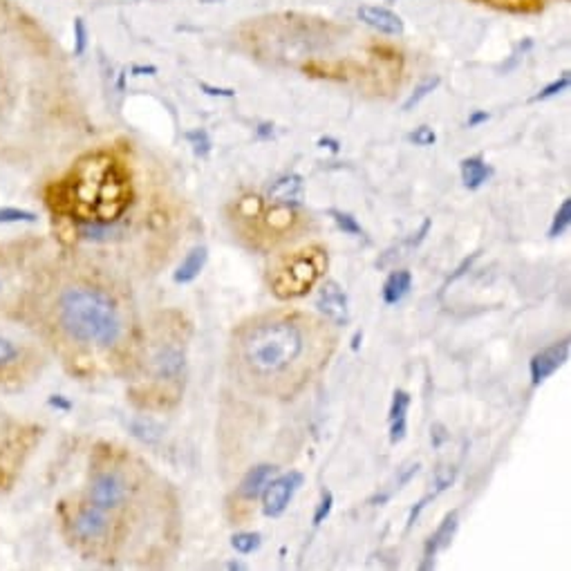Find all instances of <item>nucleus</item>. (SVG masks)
I'll return each mask as SVG.
<instances>
[{
  "label": "nucleus",
  "instance_id": "nucleus-1",
  "mask_svg": "<svg viewBox=\"0 0 571 571\" xmlns=\"http://www.w3.org/2000/svg\"><path fill=\"white\" fill-rule=\"evenodd\" d=\"M305 336L291 320L276 318L255 325L243 338V359L260 377H272L290 368L303 355Z\"/></svg>",
  "mask_w": 571,
  "mask_h": 571
},
{
  "label": "nucleus",
  "instance_id": "nucleus-2",
  "mask_svg": "<svg viewBox=\"0 0 571 571\" xmlns=\"http://www.w3.org/2000/svg\"><path fill=\"white\" fill-rule=\"evenodd\" d=\"M325 267H327V255L318 247H309L305 249V252L291 255V258L273 273V294L282 300L300 299V296H305L314 285H317V281L320 278V273L325 272Z\"/></svg>",
  "mask_w": 571,
  "mask_h": 571
},
{
  "label": "nucleus",
  "instance_id": "nucleus-3",
  "mask_svg": "<svg viewBox=\"0 0 571 571\" xmlns=\"http://www.w3.org/2000/svg\"><path fill=\"white\" fill-rule=\"evenodd\" d=\"M34 442V428L21 424L18 417L0 410V491L14 484Z\"/></svg>",
  "mask_w": 571,
  "mask_h": 571
},
{
  "label": "nucleus",
  "instance_id": "nucleus-4",
  "mask_svg": "<svg viewBox=\"0 0 571 571\" xmlns=\"http://www.w3.org/2000/svg\"><path fill=\"white\" fill-rule=\"evenodd\" d=\"M30 269V252L21 240H0V320L12 323L14 303Z\"/></svg>",
  "mask_w": 571,
  "mask_h": 571
},
{
  "label": "nucleus",
  "instance_id": "nucleus-5",
  "mask_svg": "<svg viewBox=\"0 0 571 571\" xmlns=\"http://www.w3.org/2000/svg\"><path fill=\"white\" fill-rule=\"evenodd\" d=\"M12 325H0V390L7 392L23 388L34 361L30 359V347L21 343V329L18 334L9 332Z\"/></svg>",
  "mask_w": 571,
  "mask_h": 571
},
{
  "label": "nucleus",
  "instance_id": "nucleus-6",
  "mask_svg": "<svg viewBox=\"0 0 571 571\" xmlns=\"http://www.w3.org/2000/svg\"><path fill=\"white\" fill-rule=\"evenodd\" d=\"M128 498L130 486L122 471H117V468H95L81 502L92 504L101 513L108 515L122 509L128 502Z\"/></svg>",
  "mask_w": 571,
  "mask_h": 571
},
{
  "label": "nucleus",
  "instance_id": "nucleus-7",
  "mask_svg": "<svg viewBox=\"0 0 571 571\" xmlns=\"http://www.w3.org/2000/svg\"><path fill=\"white\" fill-rule=\"evenodd\" d=\"M305 477L303 473L290 471L285 475H278L276 480H269V484L262 491V513L267 518H278V515L285 513V509L290 507L291 498L296 495V491L303 486Z\"/></svg>",
  "mask_w": 571,
  "mask_h": 571
},
{
  "label": "nucleus",
  "instance_id": "nucleus-8",
  "mask_svg": "<svg viewBox=\"0 0 571 571\" xmlns=\"http://www.w3.org/2000/svg\"><path fill=\"white\" fill-rule=\"evenodd\" d=\"M569 359V338L554 343V345L545 347L538 355H533L531 364H529V373H531V383L540 385L554 373H558Z\"/></svg>",
  "mask_w": 571,
  "mask_h": 571
},
{
  "label": "nucleus",
  "instance_id": "nucleus-9",
  "mask_svg": "<svg viewBox=\"0 0 571 571\" xmlns=\"http://www.w3.org/2000/svg\"><path fill=\"white\" fill-rule=\"evenodd\" d=\"M317 309L325 318L332 320L334 325H347L350 323V303H347V294L336 281H325L320 287Z\"/></svg>",
  "mask_w": 571,
  "mask_h": 571
},
{
  "label": "nucleus",
  "instance_id": "nucleus-10",
  "mask_svg": "<svg viewBox=\"0 0 571 571\" xmlns=\"http://www.w3.org/2000/svg\"><path fill=\"white\" fill-rule=\"evenodd\" d=\"M269 202L276 208H299L305 199V180L299 173L281 175L276 182L269 187Z\"/></svg>",
  "mask_w": 571,
  "mask_h": 571
},
{
  "label": "nucleus",
  "instance_id": "nucleus-11",
  "mask_svg": "<svg viewBox=\"0 0 571 571\" xmlns=\"http://www.w3.org/2000/svg\"><path fill=\"white\" fill-rule=\"evenodd\" d=\"M457 527H459V511H450V513H446L442 522H439V527L435 529L433 536L426 540L424 560H421V565H419L421 571L435 569V556H437V551L446 549V547L453 542L455 533H457Z\"/></svg>",
  "mask_w": 571,
  "mask_h": 571
},
{
  "label": "nucleus",
  "instance_id": "nucleus-12",
  "mask_svg": "<svg viewBox=\"0 0 571 571\" xmlns=\"http://www.w3.org/2000/svg\"><path fill=\"white\" fill-rule=\"evenodd\" d=\"M356 14H359V18L365 23V25L377 30L379 34H388V36L403 34L401 16L394 14L392 9L377 7V5H365V7H359V12Z\"/></svg>",
  "mask_w": 571,
  "mask_h": 571
},
{
  "label": "nucleus",
  "instance_id": "nucleus-13",
  "mask_svg": "<svg viewBox=\"0 0 571 571\" xmlns=\"http://www.w3.org/2000/svg\"><path fill=\"white\" fill-rule=\"evenodd\" d=\"M273 475H276V466H273V464H258V466H253L252 471L244 475V480L240 482L238 495L243 500L260 498L264 486L269 484V480H272Z\"/></svg>",
  "mask_w": 571,
  "mask_h": 571
},
{
  "label": "nucleus",
  "instance_id": "nucleus-14",
  "mask_svg": "<svg viewBox=\"0 0 571 571\" xmlns=\"http://www.w3.org/2000/svg\"><path fill=\"white\" fill-rule=\"evenodd\" d=\"M459 173H462V182L468 190H477L489 182V178L493 175V169L482 160L480 155H473L462 160L459 164Z\"/></svg>",
  "mask_w": 571,
  "mask_h": 571
},
{
  "label": "nucleus",
  "instance_id": "nucleus-15",
  "mask_svg": "<svg viewBox=\"0 0 571 571\" xmlns=\"http://www.w3.org/2000/svg\"><path fill=\"white\" fill-rule=\"evenodd\" d=\"M208 260V249L207 247H193L190 252L184 255V260L180 262V267L175 269L173 273V281L178 282V285H189V282H193L195 278L202 273L204 264H207Z\"/></svg>",
  "mask_w": 571,
  "mask_h": 571
},
{
  "label": "nucleus",
  "instance_id": "nucleus-16",
  "mask_svg": "<svg viewBox=\"0 0 571 571\" xmlns=\"http://www.w3.org/2000/svg\"><path fill=\"white\" fill-rule=\"evenodd\" d=\"M412 287V273L408 269H397V272L390 273L383 282V290H381V296H383L385 305H397L401 303L408 296Z\"/></svg>",
  "mask_w": 571,
  "mask_h": 571
},
{
  "label": "nucleus",
  "instance_id": "nucleus-17",
  "mask_svg": "<svg viewBox=\"0 0 571 571\" xmlns=\"http://www.w3.org/2000/svg\"><path fill=\"white\" fill-rule=\"evenodd\" d=\"M184 370V355L178 347H164L155 356V373L161 379H175Z\"/></svg>",
  "mask_w": 571,
  "mask_h": 571
},
{
  "label": "nucleus",
  "instance_id": "nucleus-18",
  "mask_svg": "<svg viewBox=\"0 0 571 571\" xmlns=\"http://www.w3.org/2000/svg\"><path fill=\"white\" fill-rule=\"evenodd\" d=\"M260 545H262V536L258 531H240L231 538V547L243 556L253 554L255 549H260Z\"/></svg>",
  "mask_w": 571,
  "mask_h": 571
},
{
  "label": "nucleus",
  "instance_id": "nucleus-19",
  "mask_svg": "<svg viewBox=\"0 0 571 571\" xmlns=\"http://www.w3.org/2000/svg\"><path fill=\"white\" fill-rule=\"evenodd\" d=\"M327 213L334 220V225H336L345 235H364V226L359 225V220H356L352 213L338 211V208H329Z\"/></svg>",
  "mask_w": 571,
  "mask_h": 571
},
{
  "label": "nucleus",
  "instance_id": "nucleus-20",
  "mask_svg": "<svg viewBox=\"0 0 571 571\" xmlns=\"http://www.w3.org/2000/svg\"><path fill=\"white\" fill-rule=\"evenodd\" d=\"M439 83H442V78H439V77L426 78L424 83H419V86H417L415 90H412V95L406 99V104H403V110H406V113H408V110H412V108H415V106H419L421 101L426 99V97L433 95V92L437 90Z\"/></svg>",
  "mask_w": 571,
  "mask_h": 571
},
{
  "label": "nucleus",
  "instance_id": "nucleus-21",
  "mask_svg": "<svg viewBox=\"0 0 571 571\" xmlns=\"http://www.w3.org/2000/svg\"><path fill=\"white\" fill-rule=\"evenodd\" d=\"M569 225H571V199H565V202L558 207V211H556L554 220H551L549 238H560V235L569 229Z\"/></svg>",
  "mask_w": 571,
  "mask_h": 571
},
{
  "label": "nucleus",
  "instance_id": "nucleus-22",
  "mask_svg": "<svg viewBox=\"0 0 571 571\" xmlns=\"http://www.w3.org/2000/svg\"><path fill=\"white\" fill-rule=\"evenodd\" d=\"M184 137H187V142L190 143V146H193V152H195V157H208V152H211V148H213V143H211V137H208V133L204 128H195V130H189L187 134H184Z\"/></svg>",
  "mask_w": 571,
  "mask_h": 571
},
{
  "label": "nucleus",
  "instance_id": "nucleus-23",
  "mask_svg": "<svg viewBox=\"0 0 571 571\" xmlns=\"http://www.w3.org/2000/svg\"><path fill=\"white\" fill-rule=\"evenodd\" d=\"M455 477H457V468L450 466V464H442V466L435 468V475H433V484H435L433 495L435 498H437L439 493H444L448 486H453Z\"/></svg>",
  "mask_w": 571,
  "mask_h": 571
},
{
  "label": "nucleus",
  "instance_id": "nucleus-24",
  "mask_svg": "<svg viewBox=\"0 0 571 571\" xmlns=\"http://www.w3.org/2000/svg\"><path fill=\"white\" fill-rule=\"evenodd\" d=\"M410 394L406 390H394L392 394V403H390V412H388V419L390 421H397V419H406L408 415V408H410Z\"/></svg>",
  "mask_w": 571,
  "mask_h": 571
},
{
  "label": "nucleus",
  "instance_id": "nucleus-25",
  "mask_svg": "<svg viewBox=\"0 0 571 571\" xmlns=\"http://www.w3.org/2000/svg\"><path fill=\"white\" fill-rule=\"evenodd\" d=\"M569 87V72H563V77L556 78V81H551L549 86L542 87L540 92H538L536 97H533L531 101H547V99H554V97L563 95L565 90Z\"/></svg>",
  "mask_w": 571,
  "mask_h": 571
},
{
  "label": "nucleus",
  "instance_id": "nucleus-26",
  "mask_svg": "<svg viewBox=\"0 0 571 571\" xmlns=\"http://www.w3.org/2000/svg\"><path fill=\"white\" fill-rule=\"evenodd\" d=\"M332 507H334V495L332 491H325L320 493V502L317 504V511H314V527H318V524H323L325 520L329 518V513H332Z\"/></svg>",
  "mask_w": 571,
  "mask_h": 571
},
{
  "label": "nucleus",
  "instance_id": "nucleus-27",
  "mask_svg": "<svg viewBox=\"0 0 571 571\" xmlns=\"http://www.w3.org/2000/svg\"><path fill=\"white\" fill-rule=\"evenodd\" d=\"M408 139H410L415 146L426 148V146H433V143L437 142V134H435V130L430 126H419L417 130H412L410 134H408Z\"/></svg>",
  "mask_w": 571,
  "mask_h": 571
},
{
  "label": "nucleus",
  "instance_id": "nucleus-28",
  "mask_svg": "<svg viewBox=\"0 0 571 571\" xmlns=\"http://www.w3.org/2000/svg\"><path fill=\"white\" fill-rule=\"evenodd\" d=\"M419 466L421 464L419 462H410V464H406V466L401 468V471H399V475H397V486H394V489H403V486L408 484V482L412 480V477L417 475V473H419Z\"/></svg>",
  "mask_w": 571,
  "mask_h": 571
},
{
  "label": "nucleus",
  "instance_id": "nucleus-29",
  "mask_svg": "<svg viewBox=\"0 0 571 571\" xmlns=\"http://www.w3.org/2000/svg\"><path fill=\"white\" fill-rule=\"evenodd\" d=\"M448 439H450V433L444 424H439L437 421V424L430 426V444H433V448H442Z\"/></svg>",
  "mask_w": 571,
  "mask_h": 571
},
{
  "label": "nucleus",
  "instance_id": "nucleus-30",
  "mask_svg": "<svg viewBox=\"0 0 571 571\" xmlns=\"http://www.w3.org/2000/svg\"><path fill=\"white\" fill-rule=\"evenodd\" d=\"M202 92H207L208 97H220V99H234L235 90L234 87H216V86H208V83H199Z\"/></svg>",
  "mask_w": 571,
  "mask_h": 571
},
{
  "label": "nucleus",
  "instance_id": "nucleus-31",
  "mask_svg": "<svg viewBox=\"0 0 571 571\" xmlns=\"http://www.w3.org/2000/svg\"><path fill=\"white\" fill-rule=\"evenodd\" d=\"M435 495L430 493V495H426L424 500H419V502H417V507L410 511V515H408V524H406V529H412V524L417 522V520H419V515H421V511L426 509V502H428V500H433Z\"/></svg>",
  "mask_w": 571,
  "mask_h": 571
},
{
  "label": "nucleus",
  "instance_id": "nucleus-32",
  "mask_svg": "<svg viewBox=\"0 0 571 571\" xmlns=\"http://www.w3.org/2000/svg\"><path fill=\"white\" fill-rule=\"evenodd\" d=\"M12 110V92H7V87L3 86V77H0V115L9 113Z\"/></svg>",
  "mask_w": 571,
  "mask_h": 571
},
{
  "label": "nucleus",
  "instance_id": "nucleus-33",
  "mask_svg": "<svg viewBox=\"0 0 571 571\" xmlns=\"http://www.w3.org/2000/svg\"><path fill=\"white\" fill-rule=\"evenodd\" d=\"M489 122V113H484V110H475V113L468 117V128H477L480 124H486Z\"/></svg>",
  "mask_w": 571,
  "mask_h": 571
},
{
  "label": "nucleus",
  "instance_id": "nucleus-34",
  "mask_svg": "<svg viewBox=\"0 0 571 571\" xmlns=\"http://www.w3.org/2000/svg\"><path fill=\"white\" fill-rule=\"evenodd\" d=\"M86 50V27L81 21H77V54H81Z\"/></svg>",
  "mask_w": 571,
  "mask_h": 571
},
{
  "label": "nucleus",
  "instance_id": "nucleus-35",
  "mask_svg": "<svg viewBox=\"0 0 571 571\" xmlns=\"http://www.w3.org/2000/svg\"><path fill=\"white\" fill-rule=\"evenodd\" d=\"M318 146H320V148H329V151H332V152L341 151V143H338L336 139H332V137L318 139Z\"/></svg>",
  "mask_w": 571,
  "mask_h": 571
},
{
  "label": "nucleus",
  "instance_id": "nucleus-36",
  "mask_svg": "<svg viewBox=\"0 0 571 571\" xmlns=\"http://www.w3.org/2000/svg\"><path fill=\"white\" fill-rule=\"evenodd\" d=\"M255 134H258V139H269L273 134V126L272 124H260V126L255 128Z\"/></svg>",
  "mask_w": 571,
  "mask_h": 571
},
{
  "label": "nucleus",
  "instance_id": "nucleus-37",
  "mask_svg": "<svg viewBox=\"0 0 571 571\" xmlns=\"http://www.w3.org/2000/svg\"><path fill=\"white\" fill-rule=\"evenodd\" d=\"M226 569H229V571H243V569H247V565L238 563V560H231V563H226Z\"/></svg>",
  "mask_w": 571,
  "mask_h": 571
},
{
  "label": "nucleus",
  "instance_id": "nucleus-38",
  "mask_svg": "<svg viewBox=\"0 0 571 571\" xmlns=\"http://www.w3.org/2000/svg\"><path fill=\"white\" fill-rule=\"evenodd\" d=\"M361 341H364V332H356L355 338H352V350H359L361 347Z\"/></svg>",
  "mask_w": 571,
  "mask_h": 571
},
{
  "label": "nucleus",
  "instance_id": "nucleus-39",
  "mask_svg": "<svg viewBox=\"0 0 571 571\" xmlns=\"http://www.w3.org/2000/svg\"><path fill=\"white\" fill-rule=\"evenodd\" d=\"M133 72H137V74L151 72V74H152V72H157V68H152V65H151V68H134V69H133Z\"/></svg>",
  "mask_w": 571,
  "mask_h": 571
},
{
  "label": "nucleus",
  "instance_id": "nucleus-40",
  "mask_svg": "<svg viewBox=\"0 0 571 571\" xmlns=\"http://www.w3.org/2000/svg\"><path fill=\"white\" fill-rule=\"evenodd\" d=\"M199 3H204V5H213V3H225V0H199Z\"/></svg>",
  "mask_w": 571,
  "mask_h": 571
}]
</instances>
